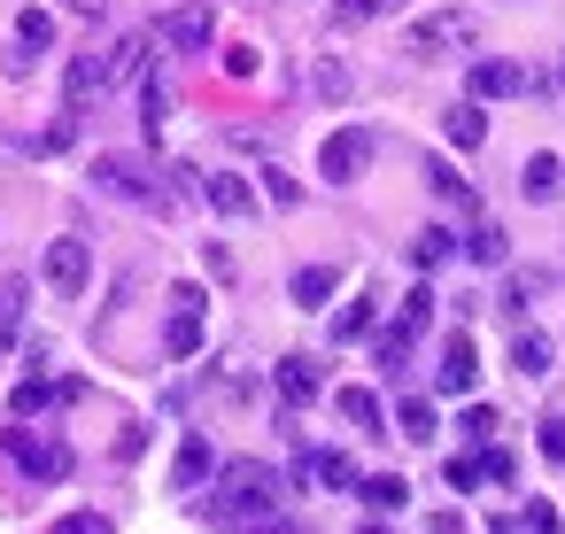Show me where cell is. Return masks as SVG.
Here are the masks:
<instances>
[{"label": "cell", "instance_id": "7", "mask_svg": "<svg viewBox=\"0 0 565 534\" xmlns=\"http://www.w3.org/2000/svg\"><path fill=\"white\" fill-rule=\"evenodd\" d=\"M86 279H94V248H86V241H71V233H63V241H47V287L78 302V295H86Z\"/></svg>", "mask_w": 565, "mask_h": 534}, {"label": "cell", "instance_id": "37", "mask_svg": "<svg viewBox=\"0 0 565 534\" xmlns=\"http://www.w3.org/2000/svg\"><path fill=\"white\" fill-rule=\"evenodd\" d=\"M55 534H117V526H109V511H71V519H55Z\"/></svg>", "mask_w": 565, "mask_h": 534}, {"label": "cell", "instance_id": "10", "mask_svg": "<svg viewBox=\"0 0 565 534\" xmlns=\"http://www.w3.org/2000/svg\"><path fill=\"white\" fill-rule=\"evenodd\" d=\"M148 55H156V32H132V40H117V47L102 55L109 86H140V78H148Z\"/></svg>", "mask_w": 565, "mask_h": 534}, {"label": "cell", "instance_id": "9", "mask_svg": "<svg viewBox=\"0 0 565 534\" xmlns=\"http://www.w3.org/2000/svg\"><path fill=\"white\" fill-rule=\"evenodd\" d=\"M434 387H441V395H472V387H480V356H472V333H449V341H441Z\"/></svg>", "mask_w": 565, "mask_h": 534}, {"label": "cell", "instance_id": "13", "mask_svg": "<svg viewBox=\"0 0 565 534\" xmlns=\"http://www.w3.org/2000/svg\"><path fill=\"white\" fill-rule=\"evenodd\" d=\"M202 202H210L217 217H256V186H248L241 171H217V179H202Z\"/></svg>", "mask_w": 565, "mask_h": 534}, {"label": "cell", "instance_id": "30", "mask_svg": "<svg viewBox=\"0 0 565 534\" xmlns=\"http://www.w3.org/2000/svg\"><path fill=\"white\" fill-rule=\"evenodd\" d=\"M47 403H63V395H55V380H40V372H32V380L9 395V418H40Z\"/></svg>", "mask_w": 565, "mask_h": 534}, {"label": "cell", "instance_id": "3", "mask_svg": "<svg viewBox=\"0 0 565 534\" xmlns=\"http://www.w3.org/2000/svg\"><path fill=\"white\" fill-rule=\"evenodd\" d=\"M0 441H9V457H17L32 480H71V441H63V434H40L32 418H17Z\"/></svg>", "mask_w": 565, "mask_h": 534}, {"label": "cell", "instance_id": "22", "mask_svg": "<svg viewBox=\"0 0 565 534\" xmlns=\"http://www.w3.org/2000/svg\"><path fill=\"white\" fill-rule=\"evenodd\" d=\"M511 364H519V380H550V333L526 325V333L511 341Z\"/></svg>", "mask_w": 565, "mask_h": 534}, {"label": "cell", "instance_id": "40", "mask_svg": "<svg viewBox=\"0 0 565 534\" xmlns=\"http://www.w3.org/2000/svg\"><path fill=\"white\" fill-rule=\"evenodd\" d=\"M318 94L341 102V94H349V71H341V63H318Z\"/></svg>", "mask_w": 565, "mask_h": 534}, {"label": "cell", "instance_id": "6", "mask_svg": "<svg viewBox=\"0 0 565 534\" xmlns=\"http://www.w3.org/2000/svg\"><path fill=\"white\" fill-rule=\"evenodd\" d=\"M94 186L117 194V202H140V210H171V194H163L132 156H94Z\"/></svg>", "mask_w": 565, "mask_h": 534}, {"label": "cell", "instance_id": "44", "mask_svg": "<svg viewBox=\"0 0 565 534\" xmlns=\"http://www.w3.org/2000/svg\"><path fill=\"white\" fill-rule=\"evenodd\" d=\"M526 534H557V511L550 503H526Z\"/></svg>", "mask_w": 565, "mask_h": 534}, {"label": "cell", "instance_id": "23", "mask_svg": "<svg viewBox=\"0 0 565 534\" xmlns=\"http://www.w3.org/2000/svg\"><path fill=\"white\" fill-rule=\"evenodd\" d=\"M341 418H349V426H364V434H387V410H380V395H372V387H341Z\"/></svg>", "mask_w": 565, "mask_h": 534}, {"label": "cell", "instance_id": "41", "mask_svg": "<svg viewBox=\"0 0 565 534\" xmlns=\"http://www.w3.org/2000/svg\"><path fill=\"white\" fill-rule=\"evenodd\" d=\"M225 78H256V47H225Z\"/></svg>", "mask_w": 565, "mask_h": 534}, {"label": "cell", "instance_id": "45", "mask_svg": "<svg viewBox=\"0 0 565 534\" xmlns=\"http://www.w3.org/2000/svg\"><path fill=\"white\" fill-rule=\"evenodd\" d=\"M71 9H78V17H102V9H109V0H71Z\"/></svg>", "mask_w": 565, "mask_h": 534}, {"label": "cell", "instance_id": "35", "mask_svg": "<svg viewBox=\"0 0 565 534\" xmlns=\"http://www.w3.org/2000/svg\"><path fill=\"white\" fill-rule=\"evenodd\" d=\"M372 356H380V372H403V356H411V333H403V325H387V333L372 341Z\"/></svg>", "mask_w": 565, "mask_h": 534}, {"label": "cell", "instance_id": "39", "mask_svg": "<svg viewBox=\"0 0 565 534\" xmlns=\"http://www.w3.org/2000/svg\"><path fill=\"white\" fill-rule=\"evenodd\" d=\"M534 441H542V457H550V464H565V418H542V434H534Z\"/></svg>", "mask_w": 565, "mask_h": 534}, {"label": "cell", "instance_id": "34", "mask_svg": "<svg viewBox=\"0 0 565 534\" xmlns=\"http://www.w3.org/2000/svg\"><path fill=\"white\" fill-rule=\"evenodd\" d=\"M480 480L511 488V480H519V457H511V449H495V441H480Z\"/></svg>", "mask_w": 565, "mask_h": 534}, {"label": "cell", "instance_id": "14", "mask_svg": "<svg viewBox=\"0 0 565 534\" xmlns=\"http://www.w3.org/2000/svg\"><path fill=\"white\" fill-rule=\"evenodd\" d=\"M302 480L310 488H333V495H356V464L341 449H302Z\"/></svg>", "mask_w": 565, "mask_h": 534}, {"label": "cell", "instance_id": "11", "mask_svg": "<svg viewBox=\"0 0 565 534\" xmlns=\"http://www.w3.org/2000/svg\"><path fill=\"white\" fill-rule=\"evenodd\" d=\"M511 94H526V71L503 63V55H480L472 63V102H511Z\"/></svg>", "mask_w": 565, "mask_h": 534}, {"label": "cell", "instance_id": "24", "mask_svg": "<svg viewBox=\"0 0 565 534\" xmlns=\"http://www.w3.org/2000/svg\"><path fill=\"white\" fill-rule=\"evenodd\" d=\"M163 125H171V94H163V78H140V132L163 140Z\"/></svg>", "mask_w": 565, "mask_h": 534}, {"label": "cell", "instance_id": "19", "mask_svg": "<svg viewBox=\"0 0 565 534\" xmlns=\"http://www.w3.org/2000/svg\"><path fill=\"white\" fill-rule=\"evenodd\" d=\"M24 302H32V279L9 271V279H0V341H17V333H24Z\"/></svg>", "mask_w": 565, "mask_h": 534}, {"label": "cell", "instance_id": "17", "mask_svg": "<svg viewBox=\"0 0 565 534\" xmlns=\"http://www.w3.org/2000/svg\"><path fill=\"white\" fill-rule=\"evenodd\" d=\"M210 472H217V449H210L202 434H186V441H179V464H171V488H202Z\"/></svg>", "mask_w": 565, "mask_h": 534}, {"label": "cell", "instance_id": "33", "mask_svg": "<svg viewBox=\"0 0 565 534\" xmlns=\"http://www.w3.org/2000/svg\"><path fill=\"white\" fill-rule=\"evenodd\" d=\"M326 9L341 17V24H380V17H395L403 0H326Z\"/></svg>", "mask_w": 565, "mask_h": 534}, {"label": "cell", "instance_id": "29", "mask_svg": "<svg viewBox=\"0 0 565 534\" xmlns=\"http://www.w3.org/2000/svg\"><path fill=\"white\" fill-rule=\"evenodd\" d=\"M457 256H472V264H503V256H511V241H503L495 225H472V233L457 241Z\"/></svg>", "mask_w": 565, "mask_h": 534}, {"label": "cell", "instance_id": "38", "mask_svg": "<svg viewBox=\"0 0 565 534\" xmlns=\"http://www.w3.org/2000/svg\"><path fill=\"white\" fill-rule=\"evenodd\" d=\"M495 426H503V418H495L488 403H472V410H465V441H495Z\"/></svg>", "mask_w": 565, "mask_h": 534}, {"label": "cell", "instance_id": "26", "mask_svg": "<svg viewBox=\"0 0 565 534\" xmlns=\"http://www.w3.org/2000/svg\"><path fill=\"white\" fill-rule=\"evenodd\" d=\"M372 318H380V302H372V295L341 302V310H333V341H364V333H372Z\"/></svg>", "mask_w": 565, "mask_h": 534}, {"label": "cell", "instance_id": "12", "mask_svg": "<svg viewBox=\"0 0 565 534\" xmlns=\"http://www.w3.org/2000/svg\"><path fill=\"white\" fill-rule=\"evenodd\" d=\"M271 380H279V403H287V410H310V403H318V387H326V372H318L310 356H279V372H271Z\"/></svg>", "mask_w": 565, "mask_h": 534}, {"label": "cell", "instance_id": "4", "mask_svg": "<svg viewBox=\"0 0 565 534\" xmlns=\"http://www.w3.org/2000/svg\"><path fill=\"white\" fill-rule=\"evenodd\" d=\"M465 47H472V17L465 9H434V17H418L403 32V55H418V63H441V55H465Z\"/></svg>", "mask_w": 565, "mask_h": 534}, {"label": "cell", "instance_id": "28", "mask_svg": "<svg viewBox=\"0 0 565 534\" xmlns=\"http://www.w3.org/2000/svg\"><path fill=\"white\" fill-rule=\"evenodd\" d=\"M426 186H434L449 210H472V202H480V194H472V179H457L449 163H426Z\"/></svg>", "mask_w": 565, "mask_h": 534}, {"label": "cell", "instance_id": "1", "mask_svg": "<svg viewBox=\"0 0 565 534\" xmlns=\"http://www.w3.org/2000/svg\"><path fill=\"white\" fill-rule=\"evenodd\" d=\"M264 511H279V472H271V464H256V457H233V464H217L210 519H225V526H248V519H264Z\"/></svg>", "mask_w": 565, "mask_h": 534}, {"label": "cell", "instance_id": "8", "mask_svg": "<svg viewBox=\"0 0 565 534\" xmlns=\"http://www.w3.org/2000/svg\"><path fill=\"white\" fill-rule=\"evenodd\" d=\"M156 40H163V47H179V55H202V47L217 40V17L202 9V0H186V9H171V17L156 24Z\"/></svg>", "mask_w": 565, "mask_h": 534}, {"label": "cell", "instance_id": "2", "mask_svg": "<svg viewBox=\"0 0 565 534\" xmlns=\"http://www.w3.org/2000/svg\"><path fill=\"white\" fill-rule=\"evenodd\" d=\"M372 156H380V132H372V125H341V132L318 148V179H326V186H356V179L372 171Z\"/></svg>", "mask_w": 565, "mask_h": 534}, {"label": "cell", "instance_id": "5", "mask_svg": "<svg viewBox=\"0 0 565 534\" xmlns=\"http://www.w3.org/2000/svg\"><path fill=\"white\" fill-rule=\"evenodd\" d=\"M202 325H210V295L202 287H171V318H163V356L186 364L202 349Z\"/></svg>", "mask_w": 565, "mask_h": 534}, {"label": "cell", "instance_id": "46", "mask_svg": "<svg viewBox=\"0 0 565 534\" xmlns=\"http://www.w3.org/2000/svg\"><path fill=\"white\" fill-rule=\"evenodd\" d=\"M364 534H387V526H380V519H372V526H364Z\"/></svg>", "mask_w": 565, "mask_h": 534}, {"label": "cell", "instance_id": "47", "mask_svg": "<svg viewBox=\"0 0 565 534\" xmlns=\"http://www.w3.org/2000/svg\"><path fill=\"white\" fill-rule=\"evenodd\" d=\"M557 86H565V63H557Z\"/></svg>", "mask_w": 565, "mask_h": 534}, {"label": "cell", "instance_id": "20", "mask_svg": "<svg viewBox=\"0 0 565 534\" xmlns=\"http://www.w3.org/2000/svg\"><path fill=\"white\" fill-rule=\"evenodd\" d=\"M441 132H449V148H465V156H472V148L488 140V117H480V102H457V109L441 117Z\"/></svg>", "mask_w": 565, "mask_h": 534}, {"label": "cell", "instance_id": "36", "mask_svg": "<svg viewBox=\"0 0 565 534\" xmlns=\"http://www.w3.org/2000/svg\"><path fill=\"white\" fill-rule=\"evenodd\" d=\"M264 202H279V210H295V202H302V179H287V171L271 163V171H264Z\"/></svg>", "mask_w": 565, "mask_h": 534}, {"label": "cell", "instance_id": "42", "mask_svg": "<svg viewBox=\"0 0 565 534\" xmlns=\"http://www.w3.org/2000/svg\"><path fill=\"white\" fill-rule=\"evenodd\" d=\"M449 488H480V457H449Z\"/></svg>", "mask_w": 565, "mask_h": 534}, {"label": "cell", "instance_id": "32", "mask_svg": "<svg viewBox=\"0 0 565 534\" xmlns=\"http://www.w3.org/2000/svg\"><path fill=\"white\" fill-rule=\"evenodd\" d=\"M395 434H403V441H434V403H426V395H411V403L395 410Z\"/></svg>", "mask_w": 565, "mask_h": 534}, {"label": "cell", "instance_id": "27", "mask_svg": "<svg viewBox=\"0 0 565 534\" xmlns=\"http://www.w3.org/2000/svg\"><path fill=\"white\" fill-rule=\"evenodd\" d=\"M17 47H24V55H47V47H55V17H47V9H24V17H17Z\"/></svg>", "mask_w": 565, "mask_h": 534}, {"label": "cell", "instance_id": "15", "mask_svg": "<svg viewBox=\"0 0 565 534\" xmlns=\"http://www.w3.org/2000/svg\"><path fill=\"white\" fill-rule=\"evenodd\" d=\"M109 94V71H102V55H78L71 71H63V109H86V102H102Z\"/></svg>", "mask_w": 565, "mask_h": 534}, {"label": "cell", "instance_id": "18", "mask_svg": "<svg viewBox=\"0 0 565 534\" xmlns=\"http://www.w3.org/2000/svg\"><path fill=\"white\" fill-rule=\"evenodd\" d=\"M356 495H364L372 511H403V503H411V480H403V472H356Z\"/></svg>", "mask_w": 565, "mask_h": 534}, {"label": "cell", "instance_id": "16", "mask_svg": "<svg viewBox=\"0 0 565 534\" xmlns=\"http://www.w3.org/2000/svg\"><path fill=\"white\" fill-rule=\"evenodd\" d=\"M333 287H341V271H333V264H302V271L287 279V295H295L302 310H326V302H333Z\"/></svg>", "mask_w": 565, "mask_h": 534}, {"label": "cell", "instance_id": "43", "mask_svg": "<svg viewBox=\"0 0 565 534\" xmlns=\"http://www.w3.org/2000/svg\"><path fill=\"white\" fill-rule=\"evenodd\" d=\"M241 534H302V526H295V519H279V511H264V519H248Z\"/></svg>", "mask_w": 565, "mask_h": 534}, {"label": "cell", "instance_id": "21", "mask_svg": "<svg viewBox=\"0 0 565 534\" xmlns=\"http://www.w3.org/2000/svg\"><path fill=\"white\" fill-rule=\"evenodd\" d=\"M557 186H565V163H557V156H526V171H519V194H526V202H550Z\"/></svg>", "mask_w": 565, "mask_h": 534}, {"label": "cell", "instance_id": "25", "mask_svg": "<svg viewBox=\"0 0 565 534\" xmlns=\"http://www.w3.org/2000/svg\"><path fill=\"white\" fill-rule=\"evenodd\" d=\"M449 256H457V233H449V225H426V233L411 241V264H418V271H434V264H449Z\"/></svg>", "mask_w": 565, "mask_h": 534}, {"label": "cell", "instance_id": "31", "mask_svg": "<svg viewBox=\"0 0 565 534\" xmlns=\"http://www.w3.org/2000/svg\"><path fill=\"white\" fill-rule=\"evenodd\" d=\"M395 325H403V333L418 341V333L434 325V287H411V295H403V310H395Z\"/></svg>", "mask_w": 565, "mask_h": 534}]
</instances>
